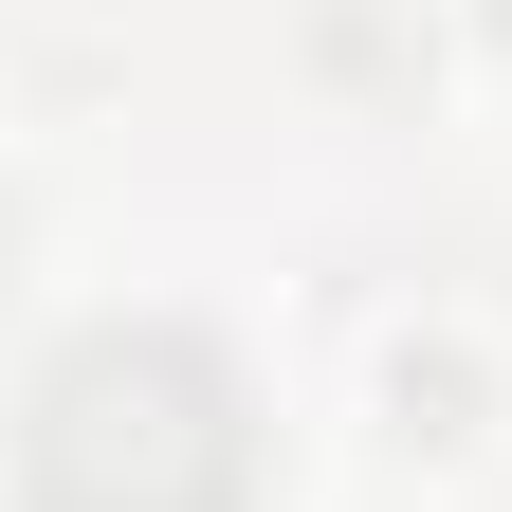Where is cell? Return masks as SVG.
Returning <instances> with one entry per match:
<instances>
[{
  "label": "cell",
  "instance_id": "1",
  "mask_svg": "<svg viewBox=\"0 0 512 512\" xmlns=\"http://www.w3.org/2000/svg\"><path fill=\"white\" fill-rule=\"evenodd\" d=\"M37 512H238L256 494V403L202 330H74L19 421Z\"/></svg>",
  "mask_w": 512,
  "mask_h": 512
},
{
  "label": "cell",
  "instance_id": "2",
  "mask_svg": "<svg viewBox=\"0 0 512 512\" xmlns=\"http://www.w3.org/2000/svg\"><path fill=\"white\" fill-rule=\"evenodd\" d=\"M494 19H512V0H494Z\"/></svg>",
  "mask_w": 512,
  "mask_h": 512
}]
</instances>
